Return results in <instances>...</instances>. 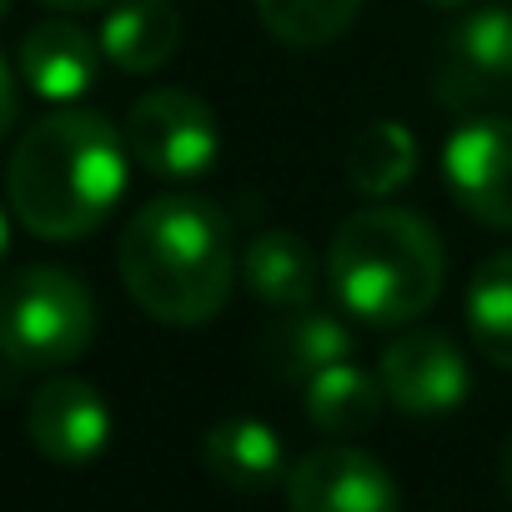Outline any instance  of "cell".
Returning a JSON list of instances; mask_svg holds the SVG:
<instances>
[{
    "label": "cell",
    "mask_w": 512,
    "mask_h": 512,
    "mask_svg": "<svg viewBox=\"0 0 512 512\" xmlns=\"http://www.w3.org/2000/svg\"><path fill=\"white\" fill-rule=\"evenodd\" d=\"M287 507L292 512H402V492L372 452L332 442L292 462Z\"/></svg>",
    "instance_id": "cell-9"
},
{
    "label": "cell",
    "mask_w": 512,
    "mask_h": 512,
    "mask_svg": "<svg viewBox=\"0 0 512 512\" xmlns=\"http://www.w3.org/2000/svg\"><path fill=\"white\" fill-rule=\"evenodd\" d=\"M126 151L141 171L161 181H191L206 176L221 156V126L216 111L181 91V86H156L126 111Z\"/></svg>",
    "instance_id": "cell-5"
},
{
    "label": "cell",
    "mask_w": 512,
    "mask_h": 512,
    "mask_svg": "<svg viewBox=\"0 0 512 512\" xmlns=\"http://www.w3.org/2000/svg\"><path fill=\"white\" fill-rule=\"evenodd\" d=\"M116 267L131 302L161 327H206L236 282L231 221L206 196H156L146 201L121 241Z\"/></svg>",
    "instance_id": "cell-2"
},
{
    "label": "cell",
    "mask_w": 512,
    "mask_h": 512,
    "mask_svg": "<svg viewBox=\"0 0 512 512\" xmlns=\"http://www.w3.org/2000/svg\"><path fill=\"white\" fill-rule=\"evenodd\" d=\"M442 176L452 201L492 226L512 231V121L507 116H472L442 146Z\"/></svg>",
    "instance_id": "cell-8"
},
{
    "label": "cell",
    "mask_w": 512,
    "mask_h": 512,
    "mask_svg": "<svg viewBox=\"0 0 512 512\" xmlns=\"http://www.w3.org/2000/svg\"><path fill=\"white\" fill-rule=\"evenodd\" d=\"M41 6H51V11H66V16H81V11H101L106 0H41Z\"/></svg>",
    "instance_id": "cell-21"
},
{
    "label": "cell",
    "mask_w": 512,
    "mask_h": 512,
    "mask_svg": "<svg viewBox=\"0 0 512 512\" xmlns=\"http://www.w3.org/2000/svg\"><path fill=\"white\" fill-rule=\"evenodd\" d=\"M241 282H246V292L256 302L297 312V307L317 302L322 272H317L312 246L297 231H262V236H251L246 251H241Z\"/></svg>",
    "instance_id": "cell-14"
},
{
    "label": "cell",
    "mask_w": 512,
    "mask_h": 512,
    "mask_svg": "<svg viewBox=\"0 0 512 512\" xmlns=\"http://www.w3.org/2000/svg\"><path fill=\"white\" fill-rule=\"evenodd\" d=\"M6 246H11V216H6V206H0V256H6Z\"/></svg>",
    "instance_id": "cell-23"
},
{
    "label": "cell",
    "mask_w": 512,
    "mask_h": 512,
    "mask_svg": "<svg viewBox=\"0 0 512 512\" xmlns=\"http://www.w3.org/2000/svg\"><path fill=\"white\" fill-rule=\"evenodd\" d=\"M447 262L437 231L392 201L357 206L332 246H327V282L342 312L372 332L412 327L442 292Z\"/></svg>",
    "instance_id": "cell-3"
},
{
    "label": "cell",
    "mask_w": 512,
    "mask_h": 512,
    "mask_svg": "<svg viewBox=\"0 0 512 512\" xmlns=\"http://www.w3.org/2000/svg\"><path fill=\"white\" fill-rule=\"evenodd\" d=\"M96 337V297L66 267H21L0 282V357L21 372H61Z\"/></svg>",
    "instance_id": "cell-4"
},
{
    "label": "cell",
    "mask_w": 512,
    "mask_h": 512,
    "mask_svg": "<svg viewBox=\"0 0 512 512\" xmlns=\"http://www.w3.org/2000/svg\"><path fill=\"white\" fill-rule=\"evenodd\" d=\"M262 362L282 377V382H312L317 372L337 367V362H352V332L337 312H312V307H297L287 317H277L267 332H262Z\"/></svg>",
    "instance_id": "cell-13"
},
{
    "label": "cell",
    "mask_w": 512,
    "mask_h": 512,
    "mask_svg": "<svg viewBox=\"0 0 512 512\" xmlns=\"http://www.w3.org/2000/svg\"><path fill=\"white\" fill-rule=\"evenodd\" d=\"M422 151H417V136L402 126V121H372L357 131L352 141V156H347V181L367 196V201H387L397 186L412 181Z\"/></svg>",
    "instance_id": "cell-17"
},
{
    "label": "cell",
    "mask_w": 512,
    "mask_h": 512,
    "mask_svg": "<svg viewBox=\"0 0 512 512\" xmlns=\"http://www.w3.org/2000/svg\"><path fill=\"white\" fill-rule=\"evenodd\" d=\"M377 382H382L387 402L407 417H447L472 392L467 357L457 352V342L447 332H432V327L397 332V342H387V352L377 362Z\"/></svg>",
    "instance_id": "cell-7"
},
{
    "label": "cell",
    "mask_w": 512,
    "mask_h": 512,
    "mask_svg": "<svg viewBox=\"0 0 512 512\" xmlns=\"http://www.w3.org/2000/svg\"><path fill=\"white\" fill-rule=\"evenodd\" d=\"M126 171V136L101 111L71 106L26 126L6 166V201L31 236L81 241L116 211Z\"/></svg>",
    "instance_id": "cell-1"
},
{
    "label": "cell",
    "mask_w": 512,
    "mask_h": 512,
    "mask_svg": "<svg viewBox=\"0 0 512 512\" xmlns=\"http://www.w3.org/2000/svg\"><path fill=\"white\" fill-rule=\"evenodd\" d=\"M101 41L86 36L76 21H46V26H31L26 41H21V81L41 96V101H56V106H71L81 101L96 76H101Z\"/></svg>",
    "instance_id": "cell-11"
},
{
    "label": "cell",
    "mask_w": 512,
    "mask_h": 512,
    "mask_svg": "<svg viewBox=\"0 0 512 512\" xmlns=\"http://www.w3.org/2000/svg\"><path fill=\"white\" fill-rule=\"evenodd\" d=\"M96 41L111 66L131 76H151L181 51V11L171 0H116Z\"/></svg>",
    "instance_id": "cell-15"
},
{
    "label": "cell",
    "mask_w": 512,
    "mask_h": 512,
    "mask_svg": "<svg viewBox=\"0 0 512 512\" xmlns=\"http://www.w3.org/2000/svg\"><path fill=\"white\" fill-rule=\"evenodd\" d=\"M467 332L477 352L512 372V246L487 256L467 282Z\"/></svg>",
    "instance_id": "cell-18"
},
{
    "label": "cell",
    "mask_w": 512,
    "mask_h": 512,
    "mask_svg": "<svg viewBox=\"0 0 512 512\" xmlns=\"http://www.w3.org/2000/svg\"><path fill=\"white\" fill-rule=\"evenodd\" d=\"M427 6H447V11H457V6H467V0H427Z\"/></svg>",
    "instance_id": "cell-24"
},
{
    "label": "cell",
    "mask_w": 512,
    "mask_h": 512,
    "mask_svg": "<svg viewBox=\"0 0 512 512\" xmlns=\"http://www.w3.org/2000/svg\"><path fill=\"white\" fill-rule=\"evenodd\" d=\"M502 487H507V497H512V437H507V447H502Z\"/></svg>",
    "instance_id": "cell-22"
},
{
    "label": "cell",
    "mask_w": 512,
    "mask_h": 512,
    "mask_svg": "<svg viewBox=\"0 0 512 512\" xmlns=\"http://www.w3.org/2000/svg\"><path fill=\"white\" fill-rule=\"evenodd\" d=\"M267 36L292 51H317L347 36V26L362 16V0H256Z\"/></svg>",
    "instance_id": "cell-19"
},
{
    "label": "cell",
    "mask_w": 512,
    "mask_h": 512,
    "mask_svg": "<svg viewBox=\"0 0 512 512\" xmlns=\"http://www.w3.org/2000/svg\"><path fill=\"white\" fill-rule=\"evenodd\" d=\"M6 11H11V0H0V16H6Z\"/></svg>",
    "instance_id": "cell-25"
},
{
    "label": "cell",
    "mask_w": 512,
    "mask_h": 512,
    "mask_svg": "<svg viewBox=\"0 0 512 512\" xmlns=\"http://www.w3.org/2000/svg\"><path fill=\"white\" fill-rule=\"evenodd\" d=\"M26 432L46 462L86 467L111 442V407L106 397L81 377H46L26 407Z\"/></svg>",
    "instance_id": "cell-10"
},
{
    "label": "cell",
    "mask_w": 512,
    "mask_h": 512,
    "mask_svg": "<svg viewBox=\"0 0 512 512\" xmlns=\"http://www.w3.org/2000/svg\"><path fill=\"white\" fill-rule=\"evenodd\" d=\"M382 402H387L382 382L372 372H362L357 362H337V367L317 372L302 387L307 422L322 427L327 437H357V432H367L382 417Z\"/></svg>",
    "instance_id": "cell-16"
},
{
    "label": "cell",
    "mask_w": 512,
    "mask_h": 512,
    "mask_svg": "<svg viewBox=\"0 0 512 512\" xmlns=\"http://www.w3.org/2000/svg\"><path fill=\"white\" fill-rule=\"evenodd\" d=\"M432 96L452 111H477L512 96V11L507 6H477L447 31Z\"/></svg>",
    "instance_id": "cell-6"
},
{
    "label": "cell",
    "mask_w": 512,
    "mask_h": 512,
    "mask_svg": "<svg viewBox=\"0 0 512 512\" xmlns=\"http://www.w3.org/2000/svg\"><path fill=\"white\" fill-rule=\"evenodd\" d=\"M201 462L231 492H267L287 472L282 437L262 417H226V422H216L201 437Z\"/></svg>",
    "instance_id": "cell-12"
},
{
    "label": "cell",
    "mask_w": 512,
    "mask_h": 512,
    "mask_svg": "<svg viewBox=\"0 0 512 512\" xmlns=\"http://www.w3.org/2000/svg\"><path fill=\"white\" fill-rule=\"evenodd\" d=\"M16 111H21V96H16V76H11L6 56H0V141L11 136V126H16Z\"/></svg>",
    "instance_id": "cell-20"
}]
</instances>
